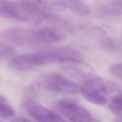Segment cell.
Returning <instances> with one entry per match:
<instances>
[{
  "label": "cell",
  "mask_w": 122,
  "mask_h": 122,
  "mask_svg": "<svg viewBox=\"0 0 122 122\" xmlns=\"http://www.w3.org/2000/svg\"><path fill=\"white\" fill-rule=\"evenodd\" d=\"M69 58H80V53L70 47H60L38 53H29L14 56L10 67L16 71H26L51 63L60 62Z\"/></svg>",
  "instance_id": "obj_1"
},
{
  "label": "cell",
  "mask_w": 122,
  "mask_h": 122,
  "mask_svg": "<svg viewBox=\"0 0 122 122\" xmlns=\"http://www.w3.org/2000/svg\"><path fill=\"white\" fill-rule=\"evenodd\" d=\"M0 13L2 18L17 20L31 25H37L54 16L47 13L39 4L29 1H0Z\"/></svg>",
  "instance_id": "obj_2"
},
{
  "label": "cell",
  "mask_w": 122,
  "mask_h": 122,
  "mask_svg": "<svg viewBox=\"0 0 122 122\" xmlns=\"http://www.w3.org/2000/svg\"><path fill=\"white\" fill-rule=\"evenodd\" d=\"M118 89L119 85L116 82L104 77L94 76L81 87L80 93L90 102L103 106L107 102L105 96L116 92Z\"/></svg>",
  "instance_id": "obj_3"
},
{
  "label": "cell",
  "mask_w": 122,
  "mask_h": 122,
  "mask_svg": "<svg viewBox=\"0 0 122 122\" xmlns=\"http://www.w3.org/2000/svg\"><path fill=\"white\" fill-rule=\"evenodd\" d=\"M54 111L71 122H100L88 110L72 98H63L52 103Z\"/></svg>",
  "instance_id": "obj_4"
},
{
  "label": "cell",
  "mask_w": 122,
  "mask_h": 122,
  "mask_svg": "<svg viewBox=\"0 0 122 122\" xmlns=\"http://www.w3.org/2000/svg\"><path fill=\"white\" fill-rule=\"evenodd\" d=\"M39 85L52 92L76 94L81 92V86L57 72H49L39 77Z\"/></svg>",
  "instance_id": "obj_5"
},
{
  "label": "cell",
  "mask_w": 122,
  "mask_h": 122,
  "mask_svg": "<svg viewBox=\"0 0 122 122\" xmlns=\"http://www.w3.org/2000/svg\"><path fill=\"white\" fill-rule=\"evenodd\" d=\"M59 65L65 73L78 80L87 81L96 75L95 70L88 63L81 61L80 58L63 60L59 62Z\"/></svg>",
  "instance_id": "obj_6"
},
{
  "label": "cell",
  "mask_w": 122,
  "mask_h": 122,
  "mask_svg": "<svg viewBox=\"0 0 122 122\" xmlns=\"http://www.w3.org/2000/svg\"><path fill=\"white\" fill-rule=\"evenodd\" d=\"M23 110L38 122H66L59 113L48 110L32 99H26L22 103Z\"/></svg>",
  "instance_id": "obj_7"
},
{
  "label": "cell",
  "mask_w": 122,
  "mask_h": 122,
  "mask_svg": "<svg viewBox=\"0 0 122 122\" xmlns=\"http://www.w3.org/2000/svg\"><path fill=\"white\" fill-rule=\"evenodd\" d=\"M1 39L8 43L18 47L35 43L33 27L26 28L15 27L5 29L1 32Z\"/></svg>",
  "instance_id": "obj_8"
},
{
  "label": "cell",
  "mask_w": 122,
  "mask_h": 122,
  "mask_svg": "<svg viewBox=\"0 0 122 122\" xmlns=\"http://www.w3.org/2000/svg\"><path fill=\"white\" fill-rule=\"evenodd\" d=\"M36 43H54L66 38V33L59 27H33Z\"/></svg>",
  "instance_id": "obj_9"
},
{
  "label": "cell",
  "mask_w": 122,
  "mask_h": 122,
  "mask_svg": "<svg viewBox=\"0 0 122 122\" xmlns=\"http://www.w3.org/2000/svg\"><path fill=\"white\" fill-rule=\"evenodd\" d=\"M95 13L101 18H116L122 16V2L107 1L95 7Z\"/></svg>",
  "instance_id": "obj_10"
},
{
  "label": "cell",
  "mask_w": 122,
  "mask_h": 122,
  "mask_svg": "<svg viewBox=\"0 0 122 122\" xmlns=\"http://www.w3.org/2000/svg\"><path fill=\"white\" fill-rule=\"evenodd\" d=\"M55 3L81 16H86L91 13L90 8L82 0H56Z\"/></svg>",
  "instance_id": "obj_11"
},
{
  "label": "cell",
  "mask_w": 122,
  "mask_h": 122,
  "mask_svg": "<svg viewBox=\"0 0 122 122\" xmlns=\"http://www.w3.org/2000/svg\"><path fill=\"white\" fill-rule=\"evenodd\" d=\"M0 111H1L2 118H9L13 117L16 115L14 108L10 105L8 101L3 96L0 97Z\"/></svg>",
  "instance_id": "obj_12"
},
{
  "label": "cell",
  "mask_w": 122,
  "mask_h": 122,
  "mask_svg": "<svg viewBox=\"0 0 122 122\" xmlns=\"http://www.w3.org/2000/svg\"><path fill=\"white\" fill-rule=\"evenodd\" d=\"M109 108L117 116H122V94L115 96L109 103Z\"/></svg>",
  "instance_id": "obj_13"
},
{
  "label": "cell",
  "mask_w": 122,
  "mask_h": 122,
  "mask_svg": "<svg viewBox=\"0 0 122 122\" xmlns=\"http://www.w3.org/2000/svg\"><path fill=\"white\" fill-rule=\"evenodd\" d=\"M15 48L8 42H4L1 41L0 42V56L2 60L8 59L10 57H13L15 55Z\"/></svg>",
  "instance_id": "obj_14"
},
{
  "label": "cell",
  "mask_w": 122,
  "mask_h": 122,
  "mask_svg": "<svg viewBox=\"0 0 122 122\" xmlns=\"http://www.w3.org/2000/svg\"><path fill=\"white\" fill-rule=\"evenodd\" d=\"M111 73L122 81V62L115 63L110 67Z\"/></svg>",
  "instance_id": "obj_15"
},
{
  "label": "cell",
  "mask_w": 122,
  "mask_h": 122,
  "mask_svg": "<svg viewBox=\"0 0 122 122\" xmlns=\"http://www.w3.org/2000/svg\"><path fill=\"white\" fill-rule=\"evenodd\" d=\"M12 122H32L29 120L26 119V118L24 117H18V118H15V119H13Z\"/></svg>",
  "instance_id": "obj_16"
},
{
  "label": "cell",
  "mask_w": 122,
  "mask_h": 122,
  "mask_svg": "<svg viewBox=\"0 0 122 122\" xmlns=\"http://www.w3.org/2000/svg\"><path fill=\"white\" fill-rule=\"evenodd\" d=\"M116 122H122V116H118L117 118H116Z\"/></svg>",
  "instance_id": "obj_17"
},
{
  "label": "cell",
  "mask_w": 122,
  "mask_h": 122,
  "mask_svg": "<svg viewBox=\"0 0 122 122\" xmlns=\"http://www.w3.org/2000/svg\"><path fill=\"white\" fill-rule=\"evenodd\" d=\"M121 37H122V32H121Z\"/></svg>",
  "instance_id": "obj_18"
},
{
  "label": "cell",
  "mask_w": 122,
  "mask_h": 122,
  "mask_svg": "<svg viewBox=\"0 0 122 122\" xmlns=\"http://www.w3.org/2000/svg\"><path fill=\"white\" fill-rule=\"evenodd\" d=\"M121 94H122V92H121Z\"/></svg>",
  "instance_id": "obj_19"
}]
</instances>
